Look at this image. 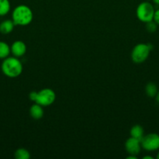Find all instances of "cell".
Segmentation results:
<instances>
[{
	"label": "cell",
	"instance_id": "1",
	"mask_svg": "<svg viewBox=\"0 0 159 159\" xmlns=\"http://www.w3.org/2000/svg\"><path fill=\"white\" fill-rule=\"evenodd\" d=\"M33 12L26 5H19L12 10V20L16 26H27L33 20Z\"/></svg>",
	"mask_w": 159,
	"mask_h": 159
},
{
	"label": "cell",
	"instance_id": "2",
	"mask_svg": "<svg viewBox=\"0 0 159 159\" xmlns=\"http://www.w3.org/2000/svg\"><path fill=\"white\" fill-rule=\"evenodd\" d=\"M1 69L3 74L9 78H17L23 71V65L17 57H7L3 59L1 65Z\"/></svg>",
	"mask_w": 159,
	"mask_h": 159
},
{
	"label": "cell",
	"instance_id": "3",
	"mask_svg": "<svg viewBox=\"0 0 159 159\" xmlns=\"http://www.w3.org/2000/svg\"><path fill=\"white\" fill-rule=\"evenodd\" d=\"M152 45L150 43H138L132 48L131 58L134 63L141 64L148 58L150 52L152 50Z\"/></svg>",
	"mask_w": 159,
	"mask_h": 159
},
{
	"label": "cell",
	"instance_id": "4",
	"mask_svg": "<svg viewBox=\"0 0 159 159\" xmlns=\"http://www.w3.org/2000/svg\"><path fill=\"white\" fill-rule=\"evenodd\" d=\"M154 12L155 9L154 6L148 1H145L142 2L138 5L136 10V14L140 21L146 23L153 20Z\"/></svg>",
	"mask_w": 159,
	"mask_h": 159
},
{
	"label": "cell",
	"instance_id": "5",
	"mask_svg": "<svg viewBox=\"0 0 159 159\" xmlns=\"http://www.w3.org/2000/svg\"><path fill=\"white\" fill-rule=\"evenodd\" d=\"M56 99V95L55 92L51 89H43L37 92V99L35 102L38 103L42 107H48L55 102Z\"/></svg>",
	"mask_w": 159,
	"mask_h": 159
},
{
	"label": "cell",
	"instance_id": "6",
	"mask_svg": "<svg viewBox=\"0 0 159 159\" xmlns=\"http://www.w3.org/2000/svg\"><path fill=\"white\" fill-rule=\"evenodd\" d=\"M141 147L147 152H154L159 149V134L151 133L144 135L141 140Z\"/></svg>",
	"mask_w": 159,
	"mask_h": 159
},
{
	"label": "cell",
	"instance_id": "7",
	"mask_svg": "<svg viewBox=\"0 0 159 159\" xmlns=\"http://www.w3.org/2000/svg\"><path fill=\"white\" fill-rule=\"evenodd\" d=\"M125 148L129 155H137L141 150V142L139 140L130 137L126 140Z\"/></svg>",
	"mask_w": 159,
	"mask_h": 159
},
{
	"label": "cell",
	"instance_id": "8",
	"mask_svg": "<svg viewBox=\"0 0 159 159\" xmlns=\"http://www.w3.org/2000/svg\"><path fill=\"white\" fill-rule=\"evenodd\" d=\"M11 53L14 57H20L24 55L26 52V46L22 40H16L10 47Z\"/></svg>",
	"mask_w": 159,
	"mask_h": 159
},
{
	"label": "cell",
	"instance_id": "9",
	"mask_svg": "<svg viewBox=\"0 0 159 159\" xmlns=\"http://www.w3.org/2000/svg\"><path fill=\"white\" fill-rule=\"evenodd\" d=\"M30 115L34 120L41 119L44 116L43 107L35 102V104L31 106L30 108Z\"/></svg>",
	"mask_w": 159,
	"mask_h": 159
},
{
	"label": "cell",
	"instance_id": "10",
	"mask_svg": "<svg viewBox=\"0 0 159 159\" xmlns=\"http://www.w3.org/2000/svg\"><path fill=\"white\" fill-rule=\"evenodd\" d=\"M16 25L14 24L13 21L11 20H3L0 23V33L2 34H9L13 30L14 26Z\"/></svg>",
	"mask_w": 159,
	"mask_h": 159
},
{
	"label": "cell",
	"instance_id": "11",
	"mask_svg": "<svg viewBox=\"0 0 159 159\" xmlns=\"http://www.w3.org/2000/svg\"><path fill=\"white\" fill-rule=\"evenodd\" d=\"M130 136L141 141L142 138L144 136V130H143V127L138 124L132 127L130 130Z\"/></svg>",
	"mask_w": 159,
	"mask_h": 159
},
{
	"label": "cell",
	"instance_id": "12",
	"mask_svg": "<svg viewBox=\"0 0 159 159\" xmlns=\"http://www.w3.org/2000/svg\"><path fill=\"white\" fill-rule=\"evenodd\" d=\"M157 92H158V89H157V86L155 83L149 82V83L147 84L146 87H145V93L148 97L154 98L157 95Z\"/></svg>",
	"mask_w": 159,
	"mask_h": 159
},
{
	"label": "cell",
	"instance_id": "13",
	"mask_svg": "<svg viewBox=\"0 0 159 159\" xmlns=\"http://www.w3.org/2000/svg\"><path fill=\"white\" fill-rule=\"evenodd\" d=\"M11 53L10 47L7 43L0 41V59H5L9 57Z\"/></svg>",
	"mask_w": 159,
	"mask_h": 159
},
{
	"label": "cell",
	"instance_id": "14",
	"mask_svg": "<svg viewBox=\"0 0 159 159\" xmlns=\"http://www.w3.org/2000/svg\"><path fill=\"white\" fill-rule=\"evenodd\" d=\"M11 9L9 0H0V16L7 15Z\"/></svg>",
	"mask_w": 159,
	"mask_h": 159
},
{
	"label": "cell",
	"instance_id": "15",
	"mask_svg": "<svg viewBox=\"0 0 159 159\" xmlns=\"http://www.w3.org/2000/svg\"><path fill=\"white\" fill-rule=\"evenodd\" d=\"M16 159H29L31 158V154L26 149L19 148L14 153Z\"/></svg>",
	"mask_w": 159,
	"mask_h": 159
},
{
	"label": "cell",
	"instance_id": "16",
	"mask_svg": "<svg viewBox=\"0 0 159 159\" xmlns=\"http://www.w3.org/2000/svg\"><path fill=\"white\" fill-rule=\"evenodd\" d=\"M146 28L148 32L154 33L157 30V24L154 21V20H151V21L146 23Z\"/></svg>",
	"mask_w": 159,
	"mask_h": 159
},
{
	"label": "cell",
	"instance_id": "17",
	"mask_svg": "<svg viewBox=\"0 0 159 159\" xmlns=\"http://www.w3.org/2000/svg\"><path fill=\"white\" fill-rule=\"evenodd\" d=\"M153 20L157 23V26H159V9H155V12H154V17H153Z\"/></svg>",
	"mask_w": 159,
	"mask_h": 159
},
{
	"label": "cell",
	"instance_id": "18",
	"mask_svg": "<svg viewBox=\"0 0 159 159\" xmlns=\"http://www.w3.org/2000/svg\"><path fill=\"white\" fill-rule=\"evenodd\" d=\"M37 92L32 91L31 93H30L29 99H31V101H33V102H35L36 99H37Z\"/></svg>",
	"mask_w": 159,
	"mask_h": 159
},
{
	"label": "cell",
	"instance_id": "19",
	"mask_svg": "<svg viewBox=\"0 0 159 159\" xmlns=\"http://www.w3.org/2000/svg\"><path fill=\"white\" fill-rule=\"evenodd\" d=\"M155 99H156V100H157V102L159 103V90H158V92H157V95H156Z\"/></svg>",
	"mask_w": 159,
	"mask_h": 159
},
{
	"label": "cell",
	"instance_id": "20",
	"mask_svg": "<svg viewBox=\"0 0 159 159\" xmlns=\"http://www.w3.org/2000/svg\"><path fill=\"white\" fill-rule=\"evenodd\" d=\"M152 156H148V155H147V156H144L143 157V159H153Z\"/></svg>",
	"mask_w": 159,
	"mask_h": 159
},
{
	"label": "cell",
	"instance_id": "21",
	"mask_svg": "<svg viewBox=\"0 0 159 159\" xmlns=\"http://www.w3.org/2000/svg\"><path fill=\"white\" fill-rule=\"evenodd\" d=\"M153 2H154L157 6H159V0H153Z\"/></svg>",
	"mask_w": 159,
	"mask_h": 159
},
{
	"label": "cell",
	"instance_id": "22",
	"mask_svg": "<svg viewBox=\"0 0 159 159\" xmlns=\"http://www.w3.org/2000/svg\"><path fill=\"white\" fill-rule=\"evenodd\" d=\"M156 158H157V159H159V152H158V153H157V157H156Z\"/></svg>",
	"mask_w": 159,
	"mask_h": 159
},
{
	"label": "cell",
	"instance_id": "23",
	"mask_svg": "<svg viewBox=\"0 0 159 159\" xmlns=\"http://www.w3.org/2000/svg\"><path fill=\"white\" fill-rule=\"evenodd\" d=\"M147 1H151V0H147Z\"/></svg>",
	"mask_w": 159,
	"mask_h": 159
}]
</instances>
